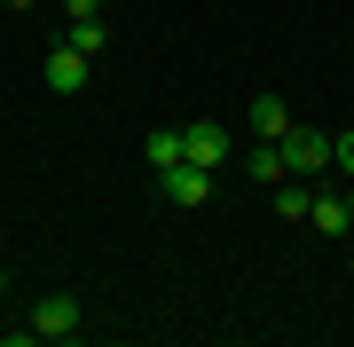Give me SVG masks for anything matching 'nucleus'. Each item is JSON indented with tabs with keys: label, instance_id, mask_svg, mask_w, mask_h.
Listing matches in <instances>:
<instances>
[{
	"label": "nucleus",
	"instance_id": "14",
	"mask_svg": "<svg viewBox=\"0 0 354 347\" xmlns=\"http://www.w3.org/2000/svg\"><path fill=\"white\" fill-rule=\"evenodd\" d=\"M0 8H32V0H0Z\"/></svg>",
	"mask_w": 354,
	"mask_h": 347
},
{
	"label": "nucleus",
	"instance_id": "10",
	"mask_svg": "<svg viewBox=\"0 0 354 347\" xmlns=\"http://www.w3.org/2000/svg\"><path fill=\"white\" fill-rule=\"evenodd\" d=\"M142 158H150V174H165V166H181V134H174V127H158L150 142H142Z\"/></svg>",
	"mask_w": 354,
	"mask_h": 347
},
{
	"label": "nucleus",
	"instance_id": "9",
	"mask_svg": "<svg viewBox=\"0 0 354 347\" xmlns=\"http://www.w3.org/2000/svg\"><path fill=\"white\" fill-rule=\"evenodd\" d=\"M307 206H315V197H307V174H283L276 181V213L283 221H307Z\"/></svg>",
	"mask_w": 354,
	"mask_h": 347
},
{
	"label": "nucleus",
	"instance_id": "11",
	"mask_svg": "<svg viewBox=\"0 0 354 347\" xmlns=\"http://www.w3.org/2000/svg\"><path fill=\"white\" fill-rule=\"evenodd\" d=\"M64 48H79V55H102V16H79V24L64 32Z\"/></svg>",
	"mask_w": 354,
	"mask_h": 347
},
{
	"label": "nucleus",
	"instance_id": "6",
	"mask_svg": "<svg viewBox=\"0 0 354 347\" xmlns=\"http://www.w3.org/2000/svg\"><path fill=\"white\" fill-rule=\"evenodd\" d=\"M244 118H252L260 142H283V134H291V103H283V95H252V111H244Z\"/></svg>",
	"mask_w": 354,
	"mask_h": 347
},
{
	"label": "nucleus",
	"instance_id": "2",
	"mask_svg": "<svg viewBox=\"0 0 354 347\" xmlns=\"http://www.w3.org/2000/svg\"><path fill=\"white\" fill-rule=\"evenodd\" d=\"M283 166H291V174H323V166H330V134L291 127V134H283Z\"/></svg>",
	"mask_w": 354,
	"mask_h": 347
},
{
	"label": "nucleus",
	"instance_id": "3",
	"mask_svg": "<svg viewBox=\"0 0 354 347\" xmlns=\"http://www.w3.org/2000/svg\"><path fill=\"white\" fill-rule=\"evenodd\" d=\"M158 181H165V197H174V206H205V197H213V166H189V158H181V166H165Z\"/></svg>",
	"mask_w": 354,
	"mask_h": 347
},
{
	"label": "nucleus",
	"instance_id": "4",
	"mask_svg": "<svg viewBox=\"0 0 354 347\" xmlns=\"http://www.w3.org/2000/svg\"><path fill=\"white\" fill-rule=\"evenodd\" d=\"M181 158H189V166H221V158H228V127H213V118L181 127Z\"/></svg>",
	"mask_w": 354,
	"mask_h": 347
},
{
	"label": "nucleus",
	"instance_id": "13",
	"mask_svg": "<svg viewBox=\"0 0 354 347\" xmlns=\"http://www.w3.org/2000/svg\"><path fill=\"white\" fill-rule=\"evenodd\" d=\"M64 16L79 24V16H102V0H64Z\"/></svg>",
	"mask_w": 354,
	"mask_h": 347
},
{
	"label": "nucleus",
	"instance_id": "16",
	"mask_svg": "<svg viewBox=\"0 0 354 347\" xmlns=\"http://www.w3.org/2000/svg\"><path fill=\"white\" fill-rule=\"evenodd\" d=\"M346 276H354V269H346Z\"/></svg>",
	"mask_w": 354,
	"mask_h": 347
},
{
	"label": "nucleus",
	"instance_id": "7",
	"mask_svg": "<svg viewBox=\"0 0 354 347\" xmlns=\"http://www.w3.org/2000/svg\"><path fill=\"white\" fill-rule=\"evenodd\" d=\"M307 221H315L323 237H346V229H354V197H315V206H307Z\"/></svg>",
	"mask_w": 354,
	"mask_h": 347
},
{
	"label": "nucleus",
	"instance_id": "8",
	"mask_svg": "<svg viewBox=\"0 0 354 347\" xmlns=\"http://www.w3.org/2000/svg\"><path fill=\"white\" fill-rule=\"evenodd\" d=\"M244 174L252 181H283L291 166H283V142H260V150H244Z\"/></svg>",
	"mask_w": 354,
	"mask_h": 347
},
{
	"label": "nucleus",
	"instance_id": "1",
	"mask_svg": "<svg viewBox=\"0 0 354 347\" xmlns=\"http://www.w3.org/2000/svg\"><path fill=\"white\" fill-rule=\"evenodd\" d=\"M79 323H87L79 292H39V300H32V332H39V339L64 347V339H79Z\"/></svg>",
	"mask_w": 354,
	"mask_h": 347
},
{
	"label": "nucleus",
	"instance_id": "5",
	"mask_svg": "<svg viewBox=\"0 0 354 347\" xmlns=\"http://www.w3.org/2000/svg\"><path fill=\"white\" fill-rule=\"evenodd\" d=\"M87 71H95V55H79V48H55V55H48V87H55V95H79Z\"/></svg>",
	"mask_w": 354,
	"mask_h": 347
},
{
	"label": "nucleus",
	"instance_id": "12",
	"mask_svg": "<svg viewBox=\"0 0 354 347\" xmlns=\"http://www.w3.org/2000/svg\"><path fill=\"white\" fill-rule=\"evenodd\" d=\"M330 166H339V174L354 181V134H346V142H330Z\"/></svg>",
	"mask_w": 354,
	"mask_h": 347
},
{
	"label": "nucleus",
	"instance_id": "15",
	"mask_svg": "<svg viewBox=\"0 0 354 347\" xmlns=\"http://www.w3.org/2000/svg\"><path fill=\"white\" fill-rule=\"evenodd\" d=\"M0 292H8V269H0Z\"/></svg>",
	"mask_w": 354,
	"mask_h": 347
}]
</instances>
